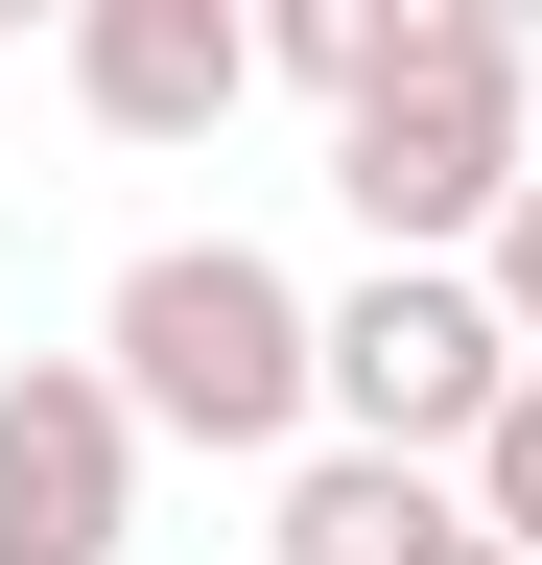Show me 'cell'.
<instances>
[{
	"label": "cell",
	"mask_w": 542,
	"mask_h": 565,
	"mask_svg": "<svg viewBox=\"0 0 542 565\" xmlns=\"http://www.w3.org/2000/svg\"><path fill=\"white\" fill-rule=\"evenodd\" d=\"M471 519H496V542H542V353H519V401L471 424Z\"/></svg>",
	"instance_id": "obj_8"
},
{
	"label": "cell",
	"mask_w": 542,
	"mask_h": 565,
	"mask_svg": "<svg viewBox=\"0 0 542 565\" xmlns=\"http://www.w3.org/2000/svg\"><path fill=\"white\" fill-rule=\"evenodd\" d=\"M471 24H542V0H471Z\"/></svg>",
	"instance_id": "obj_12"
},
{
	"label": "cell",
	"mask_w": 542,
	"mask_h": 565,
	"mask_svg": "<svg viewBox=\"0 0 542 565\" xmlns=\"http://www.w3.org/2000/svg\"><path fill=\"white\" fill-rule=\"evenodd\" d=\"M142 377L118 353H24L0 377V565H118L142 542Z\"/></svg>",
	"instance_id": "obj_4"
},
{
	"label": "cell",
	"mask_w": 542,
	"mask_h": 565,
	"mask_svg": "<svg viewBox=\"0 0 542 565\" xmlns=\"http://www.w3.org/2000/svg\"><path fill=\"white\" fill-rule=\"evenodd\" d=\"M259 542H284V565H448V542H471V471L330 424V448H284V519H259Z\"/></svg>",
	"instance_id": "obj_6"
},
{
	"label": "cell",
	"mask_w": 542,
	"mask_h": 565,
	"mask_svg": "<svg viewBox=\"0 0 542 565\" xmlns=\"http://www.w3.org/2000/svg\"><path fill=\"white\" fill-rule=\"evenodd\" d=\"M471 259H496V307H519V353H542V166H519V212H496Z\"/></svg>",
	"instance_id": "obj_9"
},
{
	"label": "cell",
	"mask_w": 542,
	"mask_h": 565,
	"mask_svg": "<svg viewBox=\"0 0 542 565\" xmlns=\"http://www.w3.org/2000/svg\"><path fill=\"white\" fill-rule=\"evenodd\" d=\"M519 401V307H496V259H425V236H378V282L330 307V424H378V448H448L471 471V424Z\"/></svg>",
	"instance_id": "obj_3"
},
{
	"label": "cell",
	"mask_w": 542,
	"mask_h": 565,
	"mask_svg": "<svg viewBox=\"0 0 542 565\" xmlns=\"http://www.w3.org/2000/svg\"><path fill=\"white\" fill-rule=\"evenodd\" d=\"M519 24H471V0H425L354 95H330V189H354V236H425V259H471L519 212Z\"/></svg>",
	"instance_id": "obj_2"
},
{
	"label": "cell",
	"mask_w": 542,
	"mask_h": 565,
	"mask_svg": "<svg viewBox=\"0 0 542 565\" xmlns=\"http://www.w3.org/2000/svg\"><path fill=\"white\" fill-rule=\"evenodd\" d=\"M448 565H542V542H496V519H471V542H448Z\"/></svg>",
	"instance_id": "obj_10"
},
{
	"label": "cell",
	"mask_w": 542,
	"mask_h": 565,
	"mask_svg": "<svg viewBox=\"0 0 542 565\" xmlns=\"http://www.w3.org/2000/svg\"><path fill=\"white\" fill-rule=\"evenodd\" d=\"M425 24V0H259V71H307V95H354V71Z\"/></svg>",
	"instance_id": "obj_7"
},
{
	"label": "cell",
	"mask_w": 542,
	"mask_h": 565,
	"mask_svg": "<svg viewBox=\"0 0 542 565\" xmlns=\"http://www.w3.org/2000/svg\"><path fill=\"white\" fill-rule=\"evenodd\" d=\"M72 95L95 141H213L259 95V0H72Z\"/></svg>",
	"instance_id": "obj_5"
},
{
	"label": "cell",
	"mask_w": 542,
	"mask_h": 565,
	"mask_svg": "<svg viewBox=\"0 0 542 565\" xmlns=\"http://www.w3.org/2000/svg\"><path fill=\"white\" fill-rule=\"evenodd\" d=\"M0 24H72V0H0Z\"/></svg>",
	"instance_id": "obj_11"
},
{
	"label": "cell",
	"mask_w": 542,
	"mask_h": 565,
	"mask_svg": "<svg viewBox=\"0 0 542 565\" xmlns=\"http://www.w3.org/2000/svg\"><path fill=\"white\" fill-rule=\"evenodd\" d=\"M95 353L142 377L166 448H307V424H330V307H307L259 236H166V259H118Z\"/></svg>",
	"instance_id": "obj_1"
}]
</instances>
